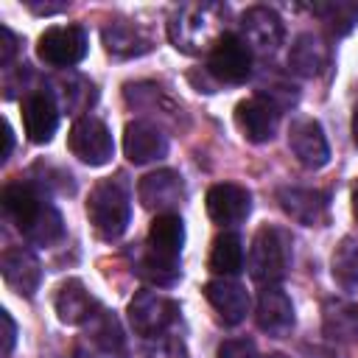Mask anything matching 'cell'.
<instances>
[{"instance_id": "cell-2", "label": "cell", "mask_w": 358, "mask_h": 358, "mask_svg": "<svg viewBox=\"0 0 358 358\" xmlns=\"http://www.w3.org/2000/svg\"><path fill=\"white\" fill-rule=\"evenodd\" d=\"M221 6L215 3H185L168 20V39L182 53L210 50L224 31H218Z\"/></svg>"}, {"instance_id": "cell-25", "label": "cell", "mask_w": 358, "mask_h": 358, "mask_svg": "<svg viewBox=\"0 0 358 358\" xmlns=\"http://www.w3.org/2000/svg\"><path fill=\"white\" fill-rule=\"evenodd\" d=\"M210 271L218 277H232L243 268V241L235 232H221L213 241L210 249V260H207Z\"/></svg>"}, {"instance_id": "cell-19", "label": "cell", "mask_w": 358, "mask_h": 358, "mask_svg": "<svg viewBox=\"0 0 358 358\" xmlns=\"http://www.w3.org/2000/svg\"><path fill=\"white\" fill-rule=\"evenodd\" d=\"M255 322L268 336H285L294 327V305L288 294L277 285H263L255 308Z\"/></svg>"}, {"instance_id": "cell-13", "label": "cell", "mask_w": 358, "mask_h": 358, "mask_svg": "<svg viewBox=\"0 0 358 358\" xmlns=\"http://www.w3.org/2000/svg\"><path fill=\"white\" fill-rule=\"evenodd\" d=\"M0 274L8 288H14L20 296H34L42 282V266L36 255L25 246H8L0 255Z\"/></svg>"}, {"instance_id": "cell-14", "label": "cell", "mask_w": 358, "mask_h": 358, "mask_svg": "<svg viewBox=\"0 0 358 358\" xmlns=\"http://www.w3.org/2000/svg\"><path fill=\"white\" fill-rule=\"evenodd\" d=\"M207 215L221 224V227H229V224H241L249 213H252V193L235 182H218L207 190Z\"/></svg>"}, {"instance_id": "cell-31", "label": "cell", "mask_w": 358, "mask_h": 358, "mask_svg": "<svg viewBox=\"0 0 358 358\" xmlns=\"http://www.w3.org/2000/svg\"><path fill=\"white\" fill-rule=\"evenodd\" d=\"M151 358H185V347H182V341H176V338H168V341H162L159 352L151 355Z\"/></svg>"}, {"instance_id": "cell-7", "label": "cell", "mask_w": 358, "mask_h": 358, "mask_svg": "<svg viewBox=\"0 0 358 358\" xmlns=\"http://www.w3.org/2000/svg\"><path fill=\"white\" fill-rule=\"evenodd\" d=\"M67 148L73 151V157H78L84 165H106L115 154V143H112V131L103 120L84 115L70 126L67 134Z\"/></svg>"}, {"instance_id": "cell-32", "label": "cell", "mask_w": 358, "mask_h": 358, "mask_svg": "<svg viewBox=\"0 0 358 358\" xmlns=\"http://www.w3.org/2000/svg\"><path fill=\"white\" fill-rule=\"evenodd\" d=\"M3 140H6V148H3V154H0V159L6 162V159L11 157V148H14V134H11V126H8V120L3 123Z\"/></svg>"}, {"instance_id": "cell-35", "label": "cell", "mask_w": 358, "mask_h": 358, "mask_svg": "<svg viewBox=\"0 0 358 358\" xmlns=\"http://www.w3.org/2000/svg\"><path fill=\"white\" fill-rule=\"evenodd\" d=\"M352 213H355V218H358V187H355V193H352Z\"/></svg>"}, {"instance_id": "cell-9", "label": "cell", "mask_w": 358, "mask_h": 358, "mask_svg": "<svg viewBox=\"0 0 358 358\" xmlns=\"http://www.w3.org/2000/svg\"><path fill=\"white\" fill-rule=\"evenodd\" d=\"M252 53H274L285 36L282 20L268 6H252L241 17V34H238Z\"/></svg>"}, {"instance_id": "cell-34", "label": "cell", "mask_w": 358, "mask_h": 358, "mask_svg": "<svg viewBox=\"0 0 358 358\" xmlns=\"http://www.w3.org/2000/svg\"><path fill=\"white\" fill-rule=\"evenodd\" d=\"M352 140L358 145V106H355V115H352Z\"/></svg>"}, {"instance_id": "cell-26", "label": "cell", "mask_w": 358, "mask_h": 358, "mask_svg": "<svg viewBox=\"0 0 358 358\" xmlns=\"http://www.w3.org/2000/svg\"><path fill=\"white\" fill-rule=\"evenodd\" d=\"M310 11L316 17H322L324 28L333 34V36H344L352 31V25L358 22V3H350V0H333V3H316L310 6Z\"/></svg>"}, {"instance_id": "cell-4", "label": "cell", "mask_w": 358, "mask_h": 358, "mask_svg": "<svg viewBox=\"0 0 358 358\" xmlns=\"http://www.w3.org/2000/svg\"><path fill=\"white\" fill-rule=\"evenodd\" d=\"M291 268V235L280 227H260L249 249V274L260 285H277Z\"/></svg>"}, {"instance_id": "cell-20", "label": "cell", "mask_w": 358, "mask_h": 358, "mask_svg": "<svg viewBox=\"0 0 358 358\" xmlns=\"http://www.w3.org/2000/svg\"><path fill=\"white\" fill-rule=\"evenodd\" d=\"M182 243H185V224L176 213H162L151 221L145 241V249L151 255H157L165 263H179Z\"/></svg>"}, {"instance_id": "cell-5", "label": "cell", "mask_w": 358, "mask_h": 358, "mask_svg": "<svg viewBox=\"0 0 358 358\" xmlns=\"http://www.w3.org/2000/svg\"><path fill=\"white\" fill-rule=\"evenodd\" d=\"M179 316V305L159 294V291H151V288H143L131 296L129 302V322L134 327L137 336H145V338H157L162 336Z\"/></svg>"}, {"instance_id": "cell-21", "label": "cell", "mask_w": 358, "mask_h": 358, "mask_svg": "<svg viewBox=\"0 0 358 358\" xmlns=\"http://www.w3.org/2000/svg\"><path fill=\"white\" fill-rule=\"evenodd\" d=\"M98 308L101 305L92 299L87 285L81 280H76V277L62 282L59 291H56V313H59V319L64 324H87Z\"/></svg>"}, {"instance_id": "cell-17", "label": "cell", "mask_w": 358, "mask_h": 358, "mask_svg": "<svg viewBox=\"0 0 358 358\" xmlns=\"http://www.w3.org/2000/svg\"><path fill=\"white\" fill-rule=\"evenodd\" d=\"M123 151L126 159L134 165H145L162 159L168 154V137L148 120H134L123 131Z\"/></svg>"}, {"instance_id": "cell-29", "label": "cell", "mask_w": 358, "mask_h": 358, "mask_svg": "<svg viewBox=\"0 0 358 358\" xmlns=\"http://www.w3.org/2000/svg\"><path fill=\"white\" fill-rule=\"evenodd\" d=\"M17 45H20L17 34L8 25H0V67L11 64V59L17 56Z\"/></svg>"}, {"instance_id": "cell-3", "label": "cell", "mask_w": 358, "mask_h": 358, "mask_svg": "<svg viewBox=\"0 0 358 358\" xmlns=\"http://www.w3.org/2000/svg\"><path fill=\"white\" fill-rule=\"evenodd\" d=\"M87 215L98 238L103 241H117L131 221V201H129V187L123 176H109L101 179L87 199Z\"/></svg>"}, {"instance_id": "cell-6", "label": "cell", "mask_w": 358, "mask_h": 358, "mask_svg": "<svg viewBox=\"0 0 358 358\" xmlns=\"http://www.w3.org/2000/svg\"><path fill=\"white\" fill-rule=\"evenodd\" d=\"M207 70L221 84H243L252 76V50L238 34H221L207 53Z\"/></svg>"}, {"instance_id": "cell-16", "label": "cell", "mask_w": 358, "mask_h": 358, "mask_svg": "<svg viewBox=\"0 0 358 358\" xmlns=\"http://www.w3.org/2000/svg\"><path fill=\"white\" fill-rule=\"evenodd\" d=\"M235 123L241 129V134L249 143H266L277 134V123H280V109L271 106L266 98L255 95L246 98L235 106Z\"/></svg>"}, {"instance_id": "cell-22", "label": "cell", "mask_w": 358, "mask_h": 358, "mask_svg": "<svg viewBox=\"0 0 358 358\" xmlns=\"http://www.w3.org/2000/svg\"><path fill=\"white\" fill-rule=\"evenodd\" d=\"M84 327H87L90 341H92L101 352H106V355H112V358H126V355H129L123 327H120V322H117V316H115L112 310L98 308V310L92 313V319H90Z\"/></svg>"}, {"instance_id": "cell-18", "label": "cell", "mask_w": 358, "mask_h": 358, "mask_svg": "<svg viewBox=\"0 0 358 358\" xmlns=\"http://www.w3.org/2000/svg\"><path fill=\"white\" fill-rule=\"evenodd\" d=\"M204 296L207 302L215 308L218 319L224 324H241L249 313V294L241 282L229 280V277H215L204 285Z\"/></svg>"}, {"instance_id": "cell-10", "label": "cell", "mask_w": 358, "mask_h": 358, "mask_svg": "<svg viewBox=\"0 0 358 358\" xmlns=\"http://www.w3.org/2000/svg\"><path fill=\"white\" fill-rule=\"evenodd\" d=\"M288 148L305 168H322L330 159V145L324 129L313 117H294L288 126Z\"/></svg>"}, {"instance_id": "cell-27", "label": "cell", "mask_w": 358, "mask_h": 358, "mask_svg": "<svg viewBox=\"0 0 358 358\" xmlns=\"http://www.w3.org/2000/svg\"><path fill=\"white\" fill-rule=\"evenodd\" d=\"M333 277L344 288H352L358 282V243L352 238H344L338 252L333 255Z\"/></svg>"}, {"instance_id": "cell-1", "label": "cell", "mask_w": 358, "mask_h": 358, "mask_svg": "<svg viewBox=\"0 0 358 358\" xmlns=\"http://www.w3.org/2000/svg\"><path fill=\"white\" fill-rule=\"evenodd\" d=\"M3 210L17 224V229L39 246H50L64 235V221L53 204L31 182H8L3 187Z\"/></svg>"}, {"instance_id": "cell-36", "label": "cell", "mask_w": 358, "mask_h": 358, "mask_svg": "<svg viewBox=\"0 0 358 358\" xmlns=\"http://www.w3.org/2000/svg\"><path fill=\"white\" fill-rule=\"evenodd\" d=\"M268 358H288V355H282V352H271Z\"/></svg>"}, {"instance_id": "cell-15", "label": "cell", "mask_w": 358, "mask_h": 358, "mask_svg": "<svg viewBox=\"0 0 358 358\" xmlns=\"http://www.w3.org/2000/svg\"><path fill=\"white\" fill-rule=\"evenodd\" d=\"M22 126L31 143H50L59 126V106L48 90H34L22 98Z\"/></svg>"}, {"instance_id": "cell-33", "label": "cell", "mask_w": 358, "mask_h": 358, "mask_svg": "<svg viewBox=\"0 0 358 358\" xmlns=\"http://www.w3.org/2000/svg\"><path fill=\"white\" fill-rule=\"evenodd\" d=\"M70 358H95V352H90L87 347H73V352H70Z\"/></svg>"}, {"instance_id": "cell-12", "label": "cell", "mask_w": 358, "mask_h": 358, "mask_svg": "<svg viewBox=\"0 0 358 358\" xmlns=\"http://www.w3.org/2000/svg\"><path fill=\"white\" fill-rule=\"evenodd\" d=\"M137 196L143 201V207L157 210V215L162 213H173L182 201H185V182L176 171H154L148 176L140 179L137 185Z\"/></svg>"}, {"instance_id": "cell-8", "label": "cell", "mask_w": 358, "mask_h": 358, "mask_svg": "<svg viewBox=\"0 0 358 358\" xmlns=\"http://www.w3.org/2000/svg\"><path fill=\"white\" fill-rule=\"evenodd\" d=\"M36 56L50 67H73L87 56V34L81 25H53L36 42Z\"/></svg>"}, {"instance_id": "cell-30", "label": "cell", "mask_w": 358, "mask_h": 358, "mask_svg": "<svg viewBox=\"0 0 358 358\" xmlns=\"http://www.w3.org/2000/svg\"><path fill=\"white\" fill-rule=\"evenodd\" d=\"M0 322H3V355H11V350L17 344V324L8 310H0Z\"/></svg>"}, {"instance_id": "cell-24", "label": "cell", "mask_w": 358, "mask_h": 358, "mask_svg": "<svg viewBox=\"0 0 358 358\" xmlns=\"http://www.w3.org/2000/svg\"><path fill=\"white\" fill-rule=\"evenodd\" d=\"M327 59H330V50L324 45L322 36L316 34H299L296 42L291 45V53H288V67L299 76H316L322 67H327Z\"/></svg>"}, {"instance_id": "cell-28", "label": "cell", "mask_w": 358, "mask_h": 358, "mask_svg": "<svg viewBox=\"0 0 358 358\" xmlns=\"http://www.w3.org/2000/svg\"><path fill=\"white\" fill-rule=\"evenodd\" d=\"M218 358H257V347L249 338H229L218 347Z\"/></svg>"}, {"instance_id": "cell-23", "label": "cell", "mask_w": 358, "mask_h": 358, "mask_svg": "<svg viewBox=\"0 0 358 358\" xmlns=\"http://www.w3.org/2000/svg\"><path fill=\"white\" fill-rule=\"evenodd\" d=\"M103 36V48L117 56V59H131V56H143L151 50V39L131 22H112L101 31Z\"/></svg>"}, {"instance_id": "cell-11", "label": "cell", "mask_w": 358, "mask_h": 358, "mask_svg": "<svg viewBox=\"0 0 358 358\" xmlns=\"http://www.w3.org/2000/svg\"><path fill=\"white\" fill-rule=\"evenodd\" d=\"M277 201H280V207H282L285 215H291L294 221H299L305 227H322V224H327L330 196L324 190H313V187H280L277 190Z\"/></svg>"}]
</instances>
